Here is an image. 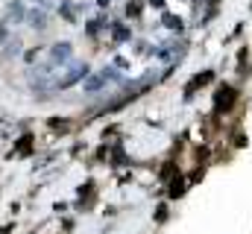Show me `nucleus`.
Returning a JSON list of instances; mask_svg holds the SVG:
<instances>
[{"label":"nucleus","instance_id":"obj_3","mask_svg":"<svg viewBox=\"0 0 252 234\" xmlns=\"http://www.w3.org/2000/svg\"><path fill=\"white\" fill-rule=\"evenodd\" d=\"M24 21H27L24 3L21 0H9V6H6V24H24Z\"/></svg>","mask_w":252,"mask_h":234},{"label":"nucleus","instance_id":"obj_6","mask_svg":"<svg viewBox=\"0 0 252 234\" xmlns=\"http://www.w3.org/2000/svg\"><path fill=\"white\" fill-rule=\"evenodd\" d=\"M21 53V41H9L6 47H3V58H12Z\"/></svg>","mask_w":252,"mask_h":234},{"label":"nucleus","instance_id":"obj_7","mask_svg":"<svg viewBox=\"0 0 252 234\" xmlns=\"http://www.w3.org/2000/svg\"><path fill=\"white\" fill-rule=\"evenodd\" d=\"M164 24H167L170 29H182V21H179V18H173V15H164Z\"/></svg>","mask_w":252,"mask_h":234},{"label":"nucleus","instance_id":"obj_5","mask_svg":"<svg viewBox=\"0 0 252 234\" xmlns=\"http://www.w3.org/2000/svg\"><path fill=\"white\" fill-rule=\"evenodd\" d=\"M24 24H30L32 29H44V27H47V12H44V9H30Z\"/></svg>","mask_w":252,"mask_h":234},{"label":"nucleus","instance_id":"obj_9","mask_svg":"<svg viewBox=\"0 0 252 234\" xmlns=\"http://www.w3.org/2000/svg\"><path fill=\"white\" fill-rule=\"evenodd\" d=\"M115 35H118V41H129V29H124V27H115Z\"/></svg>","mask_w":252,"mask_h":234},{"label":"nucleus","instance_id":"obj_4","mask_svg":"<svg viewBox=\"0 0 252 234\" xmlns=\"http://www.w3.org/2000/svg\"><path fill=\"white\" fill-rule=\"evenodd\" d=\"M82 88H85V94H100L106 88V76L103 73H88L82 79Z\"/></svg>","mask_w":252,"mask_h":234},{"label":"nucleus","instance_id":"obj_1","mask_svg":"<svg viewBox=\"0 0 252 234\" xmlns=\"http://www.w3.org/2000/svg\"><path fill=\"white\" fill-rule=\"evenodd\" d=\"M64 67H67V70L56 79V88H59V91L70 88V85H76V82H82V79L88 76V61H67Z\"/></svg>","mask_w":252,"mask_h":234},{"label":"nucleus","instance_id":"obj_8","mask_svg":"<svg viewBox=\"0 0 252 234\" xmlns=\"http://www.w3.org/2000/svg\"><path fill=\"white\" fill-rule=\"evenodd\" d=\"M6 41H9V24H6V21H0V47H3Z\"/></svg>","mask_w":252,"mask_h":234},{"label":"nucleus","instance_id":"obj_11","mask_svg":"<svg viewBox=\"0 0 252 234\" xmlns=\"http://www.w3.org/2000/svg\"><path fill=\"white\" fill-rule=\"evenodd\" d=\"M35 3H41V6H50V0H35Z\"/></svg>","mask_w":252,"mask_h":234},{"label":"nucleus","instance_id":"obj_2","mask_svg":"<svg viewBox=\"0 0 252 234\" xmlns=\"http://www.w3.org/2000/svg\"><path fill=\"white\" fill-rule=\"evenodd\" d=\"M67 61H73V44L70 41H56L50 47V64L53 67H64Z\"/></svg>","mask_w":252,"mask_h":234},{"label":"nucleus","instance_id":"obj_10","mask_svg":"<svg viewBox=\"0 0 252 234\" xmlns=\"http://www.w3.org/2000/svg\"><path fill=\"white\" fill-rule=\"evenodd\" d=\"M150 3H153V6H164V0H150Z\"/></svg>","mask_w":252,"mask_h":234}]
</instances>
